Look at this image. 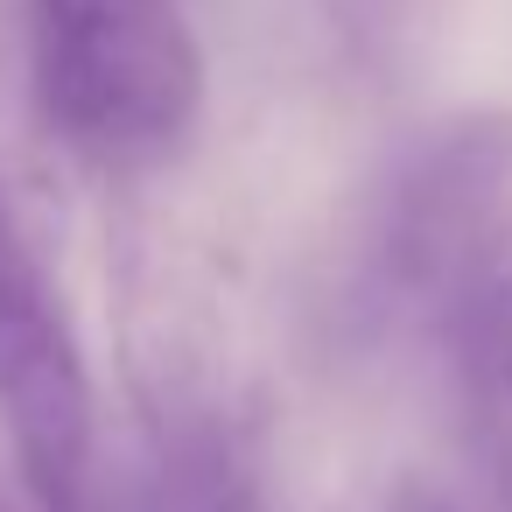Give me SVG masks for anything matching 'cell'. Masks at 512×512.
I'll list each match as a JSON object with an SVG mask.
<instances>
[{
  "mask_svg": "<svg viewBox=\"0 0 512 512\" xmlns=\"http://www.w3.org/2000/svg\"><path fill=\"white\" fill-rule=\"evenodd\" d=\"M92 435V365L71 302L0 190V449L36 512H85Z\"/></svg>",
  "mask_w": 512,
  "mask_h": 512,
  "instance_id": "cell-2",
  "label": "cell"
},
{
  "mask_svg": "<svg viewBox=\"0 0 512 512\" xmlns=\"http://www.w3.org/2000/svg\"><path fill=\"white\" fill-rule=\"evenodd\" d=\"M0 512H36L29 491H22V477H0Z\"/></svg>",
  "mask_w": 512,
  "mask_h": 512,
  "instance_id": "cell-5",
  "label": "cell"
},
{
  "mask_svg": "<svg viewBox=\"0 0 512 512\" xmlns=\"http://www.w3.org/2000/svg\"><path fill=\"white\" fill-rule=\"evenodd\" d=\"M498 407H505V400H498ZM505 414H512V407H505ZM498 477H505V498H512V428H505V442H498Z\"/></svg>",
  "mask_w": 512,
  "mask_h": 512,
  "instance_id": "cell-6",
  "label": "cell"
},
{
  "mask_svg": "<svg viewBox=\"0 0 512 512\" xmlns=\"http://www.w3.org/2000/svg\"><path fill=\"white\" fill-rule=\"evenodd\" d=\"M379 512H470L463 498H449L442 484H421V477H400L393 491H386V505Z\"/></svg>",
  "mask_w": 512,
  "mask_h": 512,
  "instance_id": "cell-4",
  "label": "cell"
},
{
  "mask_svg": "<svg viewBox=\"0 0 512 512\" xmlns=\"http://www.w3.org/2000/svg\"><path fill=\"white\" fill-rule=\"evenodd\" d=\"M29 85L78 155L134 162L190 134L204 50L183 0H29Z\"/></svg>",
  "mask_w": 512,
  "mask_h": 512,
  "instance_id": "cell-1",
  "label": "cell"
},
{
  "mask_svg": "<svg viewBox=\"0 0 512 512\" xmlns=\"http://www.w3.org/2000/svg\"><path fill=\"white\" fill-rule=\"evenodd\" d=\"M449 337L470 365V379L512 407V204L498 211V225L477 239V253L463 260V274L442 295Z\"/></svg>",
  "mask_w": 512,
  "mask_h": 512,
  "instance_id": "cell-3",
  "label": "cell"
}]
</instances>
